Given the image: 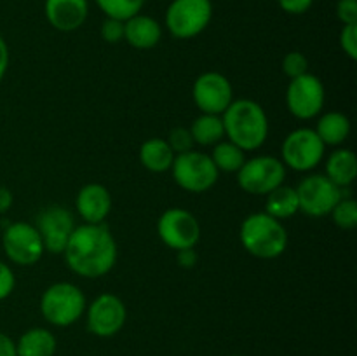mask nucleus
Listing matches in <instances>:
<instances>
[{
    "label": "nucleus",
    "instance_id": "f257e3e1",
    "mask_svg": "<svg viewBox=\"0 0 357 356\" xmlns=\"http://www.w3.org/2000/svg\"><path fill=\"white\" fill-rule=\"evenodd\" d=\"M66 265L82 278H101L117 264L119 248L105 223H80L73 229L65 251Z\"/></svg>",
    "mask_w": 357,
    "mask_h": 356
},
{
    "label": "nucleus",
    "instance_id": "f03ea898",
    "mask_svg": "<svg viewBox=\"0 0 357 356\" xmlns=\"http://www.w3.org/2000/svg\"><path fill=\"white\" fill-rule=\"evenodd\" d=\"M225 138L244 152L257 150L267 142L268 117L264 107L255 100H234L222 114Z\"/></svg>",
    "mask_w": 357,
    "mask_h": 356
},
{
    "label": "nucleus",
    "instance_id": "7ed1b4c3",
    "mask_svg": "<svg viewBox=\"0 0 357 356\" xmlns=\"http://www.w3.org/2000/svg\"><path fill=\"white\" fill-rule=\"evenodd\" d=\"M239 239L244 250L261 260L281 257L289 243L288 230L281 220L268 213H251L243 220Z\"/></svg>",
    "mask_w": 357,
    "mask_h": 356
},
{
    "label": "nucleus",
    "instance_id": "20e7f679",
    "mask_svg": "<svg viewBox=\"0 0 357 356\" xmlns=\"http://www.w3.org/2000/svg\"><path fill=\"white\" fill-rule=\"evenodd\" d=\"M86 307L84 292L70 281L52 283L40 297V313L52 327H70L84 316Z\"/></svg>",
    "mask_w": 357,
    "mask_h": 356
},
{
    "label": "nucleus",
    "instance_id": "39448f33",
    "mask_svg": "<svg viewBox=\"0 0 357 356\" xmlns=\"http://www.w3.org/2000/svg\"><path fill=\"white\" fill-rule=\"evenodd\" d=\"M169 171L178 187L192 194L211 191L220 178V171L213 164L211 157L199 150L176 154Z\"/></svg>",
    "mask_w": 357,
    "mask_h": 356
},
{
    "label": "nucleus",
    "instance_id": "423d86ee",
    "mask_svg": "<svg viewBox=\"0 0 357 356\" xmlns=\"http://www.w3.org/2000/svg\"><path fill=\"white\" fill-rule=\"evenodd\" d=\"M213 17L211 0H173L166 10V28L174 38L188 40L201 35Z\"/></svg>",
    "mask_w": 357,
    "mask_h": 356
},
{
    "label": "nucleus",
    "instance_id": "0eeeda50",
    "mask_svg": "<svg viewBox=\"0 0 357 356\" xmlns=\"http://www.w3.org/2000/svg\"><path fill=\"white\" fill-rule=\"evenodd\" d=\"M326 145L314 128H298L289 133L281 145V161L286 168L307 173L324 159Z\"/></svg>",
    "mask_w": 357,
    "mask_h": 356
},
{
    "label": "nucleus",
    "instance_id": "6e6552de",
    "mask_svg": "<svg viewBox=\"0 0 357 356\" xmlns=\"http://www.w3.org/2000/svg\"><path fill=\"white\" fill-rule=\"evenodd\" d=\"M286 170L284 163L274 156L251 157L237 171V184L251 195H267L284 184Z\"/></svg>",
    "mask_w": 357,
    "mask_h": 356
},
{
    "label": "nucleus",
    "instance_id": "1a4fd4ad",
    "mask_svg": "<svg viewBox=\"0 0 357 356\" xmlns=\"http://www.w3.org/2000/svg\"><path fill=\"white\" fill-rule=\"evenodd\" d=\"M326 101L323 80L312 73H303L289 80L286 89V105L291 115L300 121H310L321 115Z\"/></svg>",
    "mask_w": 357,
    "mask_h": 356
},
{
    "label": "nucleus",
    "instance_id": "9d476101",
    "mask_svg": "<svg viewBox=\"0 0 357 356\" xmlns=\"http://www.w3.org/2000/svg\"><path fill=\"white\" fill-rule=\"evenodd\" d=\"M295 188L298 194L300 212L312 218L330 215L331 209L344 195L342 188L323 173L309 175Z\"/></svg>",
    "mask_w": 357,
    "mask_h": 356
},
{
    "label": "nucleus",
    "instance_id": "9b49d317",
    "mask_svg": "<svg viewBox=\"0 0 357 356\" xmlns=\"http://www.w3.org/2000/svg\"><path fill=\"white\" fill-rule=\"evenodd\" d=\"M3 253L13 264L35 265L45 253L44 243L37 227L28 222H13L2 234Z\"/></svg>",
    "mask_w": 357,
    "mask_h": 356
},
{
    "label": "nucleus",
    "instance_id": "f8f14e48",
    "mask_svg": "<svg viewBox=\"0 0 357 356\" xmlns=\"http://www.w3.org/2000/svg\"><path fill=\"white\" fill-rule=\"evenodd\" d=\"M157 234L174 251L195 248L201 241V223L188 209L169 208L157 220Z\"/></svg>",
    "mask_w": 357,
    "mask_h": 356
},
{
    "label": "nucleus",
    "instance_id": "ddd939ff",
    "mask_svg": "<svg viewBox=\"0 0 357 356\" xmlns=\"http://www.w3.org/2000/svg\"><path fill=\"white\" fill-rule=\"evenodd\" d=\"M87 330L101 339L117 335L128 320V309L121 297L115 293H101L86 307Z\"/></svg>",
    "mask_w": 357,
    "mask_h": 356
},
{
    "label": "nucleus",
    "instance_id": "4468645a",
    "mask_svg": "<svg viewBox=\"0 0 357 356\" xmlns=\"http://www.w3.org/2000/svg\"><path fill=\"white\" fill-rule=\"evenodd\" d=\"M192 98L201 114L222 115L234 101L232 82L220 72H204L192 86Z\"/></svg>",
    "mask_w": 357,
    "mask_h": 356
},
{
    "label": "nucleus",
    "instance_id": "2eb2a0df",
    "mask_svg": "<svg viewBox=\"0 0 357 356\" xmlns=\"http://www.w3.org/2000/svg\"><path fill=\"white\" fill-rule=\"evenodd\" d=\"M35 227L42 237L44 250L49 253L63 255L77 223L70 209L59 205H51L38 213Z\"/></svg>",
    "mask_w": 357,
    "mask_h": 356
},
{
    "label": "nucleus",
    "instance_id": "dca6fc26",
    "mask_svg": "<svg viewBox=\"0 0 357 356\" xmlns=\"http://www.w3.org/2000/svg\"><path fill=\"white\" fill-rule=\"evenodd\" d=\"M44 14L47 23L58 31H75L86 23L89 14L87 0H45Z\"/></svg>",
    "mask_w": 357,
    "mask_h": 356
},
{
    "label": "nucleus",
    "instance_id": "f3484780",
    "mask_svg": "<svg viewBox=\"0 0 357 356\" xmlns=\"http://www.w3.org/2000/svg\"><path fill=\"white\" fill-rule=\"evenodd\" d=\"M75 208L84 223H105L112 212V195L105 185L87 184L79 191Z\"/></svg>",
    "mask_w": 357,
    "mask_h": 356
},
{
    "label": "nucleus",
    "instance_id": "a211bd4d",
    "mask_svg": "<svg viewBox=\"0 0 357 356\" xmlns=\"http://www.w3.org/2000/svg\"><path fill=\"white\" fill-rule=\"evenodd\" d=\"M162 38V27L155 17L149 14H136L124 21V40L131 47L142 49H153Z\"/></svg>",
    "mask_w": 357,
    "mask_h": 356
},
{
    "label": "nucleus",
    "instance_id": "6ab92c4d",
    "mask_svg": "<svg viewBox=\"0 0 357 356\" xmlns=\"http://www.w3.org/2000/svg\"><path fill=\"white\" fill-rule=\"evenodd\" d=\"M326 177L340 188H349L357 178V157L351 149H337L326 159Z\"/></svg>",
    "mask_w": 357,
    "mask_h": 356
},
{
    "label": "nucleus",
    "instance_id": "aec40b11",
    "mask_svg": "<svg viewBox=\"0 0 357 356\" xmlns=\"http://www.w3.org/2000/svg\"><path fill=\"white\" fill-rule=\"evenodd\" d=\"M14 344H16V356H54L58 349L54 334L42 327L23 332Z\"/></svg>",
    "mask_w": 357,
    "mask_h": 356
},
{
    "label": "nucleus",
    "instance_id": "412c9836",
    "mask_svg": "<svg viewBox=\"0 0 357 356\" xmlns=\"http://www.w3.org/2000/svg\"><path fill=\"white\" fill-rule=\"evenodd\" d=\"M176 154L162 138H149L139 147V163L152 173H166L173 166Z\"/></svg>",
    "mask_w": 357,
    "mask_h": 356
},
{
    "label": "nucleus",
    "instance_id": "4be33fe9",
    "mask_svg": "<svg viewBox=\"0 0 357 356\" xmlns=\"http://www.w3.org/2000/svg\"><path fill=\"white\" fill-rule=\"evenodd\" d=\"M316 133L326 147H338L351 136V119L344 112L331 110L321 115L316 122Z\"/></svg>",
    "mask_w": 357,
    "mask_h": 356
},
{
    "label": "nucleus",
    "instance_id": "5701e85b",
    "mask_svg": "<svg viewBox=\"0 0 357 356\" xmlns=\"http://www.w3.org/2000/svg\"><path fill=\"white\" fill-rule=\"evenodd\" d=\"M265 198H267V201H265V213L281 220V222L291 218V216H295L300 212L298 194H296L295 187L282 184L272 192H268Z\"/></svg>",
    "mask_w": 357,
    "mask_h": 356
},
{
    "label": "nucleus",
    "instance_id": "b1692460",
    "mask_svg": "<svg viewBox=\"0 0 357 356\" xmlns=\"http://www.w3.org/2000/svg\"><path fill=\"white\" fill-rule=\"evenodd\" d=\"M190 135L195 145L213 147L225 138V128H223L222 115L201 114L192 122Z\"/></svg>",
    "mask_w": 357,
    "mask_h": 356
},
{
    "label": "nucleus",
    "instance_id": "393cba45",
    "mask_svg": "<svg viewBox=\"0 0 357 356\" xmlns=\"http://www.w3.org/2000/svg\"><path fill=\"white\" fill-rule=\"evenodd\" d=\"M209 157L216 170L223 171V173H237L246 163V152L229 140H222L213 145V152Z\"/></svg>",
    "mask_w": 357,
    "mask_h": 356
},
{
    "label": "nucleus",
    "instance_id": "a878e982",
    "mask_svg": "<svg viewBox=\"0 0 357 356\" xmlns=\"http://www.w3.org/2000/svg\"><path fill=\"white\" fill-rule=\"evenodd\" d=\"M107 17L126 21L142 13L146 0H94Z\"/></svg>",
    "mask_w": 357,
    "mask_h": 356
},
{
    "label": "nucleus",
    "instance_id": "bb28decb",
    "mask_svg": "<svg viewBox=\"0 0 357 356\" xmlns=\"http://www.w3.org/2000/svg\"><path fill=\"white\" fill-rule=\"evenodd\" d=\"M331 218L335 225L344 230H351L357 225V201L351 195H342L340 201L331 209Z\"/></svg>",
    "mask_w": 357,
    "mask_h": 356
},
{
    "label": "nucleus",
    "instance_id": "cd10ccee",
    "mask_svg": "<svg viewBox=\"0 0 357 356\" xmlns=\"http://www.w3.org/2000/svg\"><path fill=\"white\" fill-rule=\"evenodd\" d=\"M281 68L286 77L295 79V77H300L309 72V59H307V56L303 52L291 51L282 58Z\"/></svg>",
    "mask_w": 357,
    "mask_h": 356
},
{
    "label": "nucleus",
    "instance_id": "c85d7f7f",
    "mask_svg": "<svg viewBox=\"0 0 357 356\" xmlns=\"http://www.w3.org/2000/svg\"><path fill=\"white\" fill-rule=\"evenodd\" d=\"M169 143V147L173 149L174 154H183L188 152V150H194V138L190 135V129L188 128H174L171 129L169 138L166 140Z\"/></svg>",
    "mask_w": 357,
    "mask_h": 356
},
{
    "label": "nucleus",
    "instance_id": "c756f323",
    "mask_svg": "<svg viewBox=\"0 0 357 356\" xmlns=\"http://www.w3.org/2000/svg\"><path fill=\"white\" fill-rule=\"evenodd\" d=\"M100 35L107 44H119L121 40H124V21L105 17L100 28Z\"/></svg>",
    "mask_w": 357,
    "mask_h": 356
},
{
    "label": "nucleus",
    "instance_id": "7c9ffc66",
    "mask_svg": "<svg viewBox=\"0 0 357 356\" xmlns=\"http://www.w3.org/2000/svg\"><path fill=\"white\" fill-rule=\"evenodd\" d=\"M340 47L352 61L357 59V24H344L340 31Z\"/></svg>",
    "mask_w": 357,
    "mask_h": 356
},
{
    "label": "nucleus",
    "instance_id": "2f4dec72",
    "mask_svg": "<svg viewBox=\"0 0 357 356\" xmlns=\"http://www.w3.org/2000/svg\"><path fill=\"white\" fill-rule=\"evenodd\" d=\"M337 17L342 24H357V0H338Z\"/></svg>",
    "mask_w": 357,
    "mask_h": 356
},
{
    "label": "nucleus",
    "instance_id": "473e14b6",
    "mask_svg": "<svg viewBox=\"0 0 357 356\" xmlns=\"http://www.w3.org/2000/svg\"><path fill=\"white\" fill-rule=\"evenodd\" d=\"M14 286H16V278L13 269L0 260V300L7 299L14 292Z\"/></svg>",
    "mask_w": 357,
    "mask_h": 356
},
{
    "label": "nucleus",
    "instance_id": "72a5a7b5",
    "mask_svg": "<svg viewBox=\"0 0 357 356\" xmlns=\"http://www.w3.org/2000/svg\"><path fill=\"white\" fill-rule=\"evenodd\" d=\"M278 3L286 14L300 16V14H305L312 7L314 0H278Z\"/></svg>",
    "mask_w": 357,
    "mask_h": 356
},
{
    "label": "nucleus",
    "instance_id": "f704fd0d",
    "mask_svg": "<svg viewBox=\"0 0 357 356\" xmlns=\"http://www.w3.org/2000/svg\"><path fill=\"white\" fill-rule=\"evenodd\" d=\"M178 265L183 269H194L199 262V255L195 248H185V250L176 251Z\"/></svg>",
    "mask_w": 357,
    "mask_h": 356
},
{
    "label": "nucleus",
    "instance_id": "c9c22d12",
    "mask_svg": "<svg viewBox=\"0 0 357 356\" xmlns=\"http://www.w3.org/2000/svg\"><path fill=\"white\" fill-rule=\"evenodd\" d=\"M7 68H9V45L0 35V80L6 77Z\"/></svg>",
    "mask_w": 357,
    "mask_h": 356
},
{
    "label": "nucleus",
    "instance_id": "e433bc0d",
    "mask_svg": "<svg viewBox=\"0 0 357 356\" xmlns=\"http://www.w3.org/2000/svg\"><path fill=\"white\" fill-rule=\"evenodd\" d=\"M0 356H16V344L3 332H0Z\"/></svg>",
    "mask_w": 357,
    "mask_h": 356
},
{
    "label": "nucleus",
    "instance_id": "4c0bfd02",
    "mask_svg": "<svg viewBox=\"0 0 357 356\" xmlns=\"http://www.w3.org/2000/svg\"><path fill=\"white\" fill-rule=\"evenodd\" d=\"M14 195L7 187H0V213H6L13 208Z\"/></svg>",
    "mask_w": 357,
    "mask_h": 356
},
{
    "label": "nucleus",
    "instance_id": "58836bf2",
    "mask_svg": "<svg viewBox=\"0 0 357 356\" xmlns=\"http://www.w3.org/2000/svg\"><path fill=\"white\" fill-rule=\"evenodd\" d=\"M232 356H243V355H232Z\"/></svg>",
    "mask_w": 357,
    "mask_h": 356
}]
</instances>
